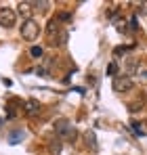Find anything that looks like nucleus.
I'll list each match as a JSON object with an SVG mask.
<instances>
[{
  "label": "nucleus",
  "instance_id": "1",
  "mask_svg": "<svg viewBox=\"0 0 147 155\" xmlns=\"http://www.w3.org/2000/svg\"><path fill=\"white\" fill-rule=\"evenodd\" d=\"M40 36V25L36 19H25L23 25H21V38L25 42H34L36 38Z\"/></svg>",
  "mask_w": 147,
  "mask_h": 155
},
{
  "label": "nucleus",
  "instance_id": "2",
  "mask_svg": "<svg viewBox=\"0 0 147 155\" xmlns=\"http://www.w3.org/2000/svg\"><path fill=\"white\" fill-rule=\"evenodd\" d=\"M53 128H55V132H57L59 136H65V138H76V128L70 124V120H67V117H59V120L53 124Z\"/></svg>",
  "mask_w": 147,
  "mask_h": 155
},
{
  "label": "nucleus",
  "instance_id": "3",
  "mask_svg": "<svg viewBox=\"0 0 147 155\" xmlns=\"http://www.w3.org/2000/svg\"><path fill=\"white\" fill-rule=\"evenodd\" d=\"M111 88H114V92H128L135 88V82L130 76H116L111 82Z\"/></svg>",
  "mask_w": 147,
  "mask_h": 155
},
{
  "label": "nucleus",
  "instance_id": "4",
  "mask_svg": "<svg viewBox=\"0 0 147 155\" xmlns=\"http://www.w3.org/2000/svg\"><path fill=\"white\" fill-rule=\"evenodd\" d=\"M15 21H17V13L13 8H9V6L0 8V25L4 27V29H11V27L15 25Z\"/></svg>",
  "mask_w": 147,
  "mask_h": 155
},
{
  "label": "nucleus",
  "instance_id": "5",
  "mask_svg": "<svg viewBox=\"0 0 147 155\" xmlns=\"http://www.w3.org/2000/svg\"><path fill=\"white\" fill-rule=\"evenodd\" d=\"M40 109H42V107H40V101H36V99H27L23 103V113L29 115V117H32V115H38Z\"/></svg>",
  "mask_w": 147,
  "mask_h": 155
},
{
  "label": "nucleus",
  "instance_id": "6",
  "mask_svg": "<svg viewBox=\"0 0 147 155\" xmlns=\"http://www.w3.org/2000/svg\"><path fill=\"white\" fill-rule=\"evenodd\" d=\"M84 143H86V147H88L91 151H97V136H95L93 130H86V132H84Z\"/></svg>",
  "mask_w": 147,
  "mask_h": 155
},
{
  "label": "nucleus",
  "instance_id": "7",
  "mask_svg": "<svg viewBox=\"0 0 147 155\" xmlns=\"http://www.w3.org/2000/svg\"><path fill=\"white\" fill-rule=\"evenodd\" d=\"M32 4H34V2H19V4H17V8H19V15H21V17L32 19V8H29Z\"/></svg>",
  "mask_w": 147,
  "mask_h": 155
},
{
  "label": "nucleus",
  "instance_id": "8",
  "mask_svg": "<svg viewBox=\"0 0 147 155\" xmlns=\"http://www.w3.org/2000/svg\"><path fill=\"white\" fill-rule=\"evenodd\" d=\"M61 149H63V143H61V138H55V140H50V145H49L50 155H59V153H61Z\"/></svg>",
  "mask_w": 147,
  "mask_h": 155
},
{
  "label": "nucleus",
  "instance_id": "9",
  "mask_svg": "<svg viewBox=\"0 0 147 155\" xmlns=\"http://www.w3.org/2000/svg\"><path fill=\"white\" fill-rule=\"evenodd\" d=\"M21 138H23V130H15V132L9 134V143H11V145H17Z\"/></svg>",
  "mask_w": 147,
  "mask_h": 155
},
{
  "label": "nucleus",
  "instance_id": "10",
  "mask_svg": "<svg viewBox=\"0 0 147 155\" xmlns=\"http://www.w3.org/2000/svg\"><path fill=\"white\" fill-rule=\"evenodd\" d=\"M130 126H132V132H135V134H139V136H147V130L143 128L145 124H139V122H132Z\"/></svg>",
  "mask_w": 147,
  "mask_h": 155
},
{
  "label": "nucleus",
  "instance_id": "11",
  "mask_svg": "<svg viewBox=\"0 0 147 155\" xmlns=\"http://www.w3.org/2000/svg\"><path fill=\"white\" fill-rule=\"evenodd\" d=\"M116 74H118V65H116V61H111V63L107 65V76L116 78Z\"/></svg>",
  "mask_w": 147,
  "mask_h": 155
},
{
  "label": "nucleus",
  "instance_id": "12",
  "mask_svg": "<svg viewBox=\"0 0 147 155\" xmlns=\"http://www.w3.org/2000/svg\"><path fill=\"white\" fill-rule=\"evenodd\" d=\"M42 46H32V51H29V54L34 57V59H38V57H42Z\"/></svg>",
  "mask_w": 147,
  "mask_h": 155
},
{
  "label": "nucleus",
  "instance_id": "13",
  "mask_svg": "<svg viewBox=\"0 0 147 155\" xmlns=\"http://www.w3.org/2000/svg\"><path fill=\"white\" fill-rule=\"evenodd\" d=\"M57 19H59V21L70 23V21H72V15H70V13H59V15H57Z\"/></svg>",
  "mask_w": 147,
  "mask_h": 155
},
{
  "label": "nucleus",
  "instance_id": "14",
  "mask_svg": "<svg viewBox=\"0 0 147 155\" xmlns=\"http://www.w3.org/2000/svg\"><path fill=\"white\" fill-rule=\"evenodd\" d=\"M135 71H137V61H135V59H130V63H128V76H130V74H135Z\"/></svg>",
  "mask_w": 147,
  "mask_h": 155
},
{
  "label": "nucleus",
  "instance_id": "15",
  "mask_svg": "<svg viewBox=\"0 0 147 155\" xmlns=\"http://www.w3.org/2000/svg\"><path fill=\"white\" fill-rule=\"evenodd\" d=\"M137 17H130V29H132V31H135V29H137Z\"/></svg>",
  "mask_w": 147,
  "mask_h": 155
},
{
  "label": "nucleus",
  "instance_id": "16",
  "mask_svg": "<svg viewBox=\"0 0 147 155\" xmlns=\"http://www.w3.org/2000/svg\"><path fill=\"white\" fill-rule=\"evenodd\" d=\"M143 78H147V71H145V74H143Z\"/></svg>",
  "mask_w": 147,
  "mask_h": 155
}]
</instances>
